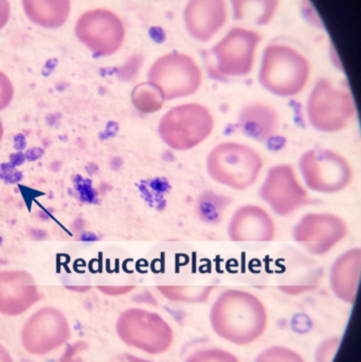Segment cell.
I'll return each mask as SVG.
<instances>
[{
	"mask_svg": "<svg viewBox=\"0 0 361 362\" xmlns=\"http://www.w3.org/2000/svg\"><path fill=\"white\" fill-rule=\"evenodd\" d=\"M210 320L220 338L237 346H248L264 334L268 315L254 293L230 289L214 302Z\"/></svg>",
	"mask_w": 361,
	"mask_h": 362,
	"instance_id": "cell-1",
	"label": "cell"
},
{
	"mask_svg": "<svg viewBox=\"0 0 361 362\" xmlns=\"http://www.w3.org/2000/svg\"><path fill=\"white\" fill-rule=\"evenodd\" d=\"M311 74V63L303 53L290 45L275 42L265 49L259 82L276 97L292 98L304 90Z\"/></svg>",
	"mask_w": 361,
	"mask_h": 362,
	"instance_id": "cell-2",
	"label": "cell"
},
{
	"mask_svg": "<svg viewBox=\"0 0 361 362\" xmlns=\"http://www.w3.org/2000/svg\"><path fill=\"white\" fill-rule=\"evenodd\" d=\"M206 168L215 182L235 191H245L261 177L264 159L249 144L224 141L210 151Z\"/></svg>",
	"mask_w": 361,
	"mask_h": 362,
	"instance_id": "cell-3",
	"label": "cell"
},
{
	"mask_svg": "<svg viewBox=\"0 0 361 362\" xmlns=\"http://www.w3.org/2000/svg\"><path fill=\"white\" fill-rule=\"evenodd\" d=\"M215 129L211 110L201 103H184L167 110L159 122L161 140L174 151L193 150L209 139Z\"/></svg>",
	"mask_w": 361,
	"mask_h": 362,
	"instance_id": "cell-4",
	"label": "cell"
},
{
	"mask_svg": "<svg viewBox=\"0 0 361 362\" xmlns=\"http://www.w3.org/2000/svg\"><path fill=\"white\" fill-rule=\"evenodd\" d=\"M305 108L309 124L324 134L345 131L357 114L351 93L336 86L329 78H321L316 83L307 98Z\"/></svg>",
	"mask_w": 361,
	"mask_h": 362,
	"instance_id": "cell-5",
	"label": "cell"
},
{
	"mask_svg": "<svg viewBox=\"0 0 361 362\" xmlns=\"http://www.w3.org/2000/svg\"><path fill=\"white\" fill-rule=\"evenodd\" d=\"M302 182L315 193L337 194L354 180V170L347 157L330 148L307 151L299 161Z\"/></svg>",
	"mask_w": 361,
	"mask_h": 362,
	"instance_id": "cell-6",
	"label": "cell"
},
{
	"mask_svg": "<svg viewBox=\"0 0 361 362\" xmlns=\"http://www.w3.org/2000/svg\"><path fill=\"white\" fill-rule=\"evenodd\" d=\"M116 329L121 341L150 355L163 354L174 341L171 325L160 315L143 308L124 310Z\"/></svg>",
	"mask_w": 361,
	"mask_h": 362,
	"instance_id": "cell-7",
	"label": "cell"
},
{
	"mask_svg": "<svg viewBox=\"0 0 361 362\" xmlns=\"http://www.w3.org/2000/svg\"><path fill=\"white\" fill-rule=\"evenodd\" d=\"M262 38L254 30L232 28L212 48V74L218 78H237L251 74Z\"/></svg>",
	"mask_w": 361,
	"mask_h": 362,
	"instance_id": "cell-8",
	"label": "cell"
},
{
	"mask_svg": "<svg viewBox=\"0 0 361 362\" xmlns=\"http://www.w3.org/2000/svg\"><path fill=\"white\" fill-rule=\"evenodd\" d=\"M148 82L157 87L165 101L195 95L203 85V71L186 53H167L158 57L148 70Z\"/></svg>",
	"mask_w": 361,
	"mask_h": 362,
	"instance_id": "cell-9",
	"label": "cell"
},
{
	"mask_svg": "<svg viewBox=\"0 0 361 362\" xmlns=\"http://www.w3.org/2000/svg\"><path fill=\"white\" fill-rule=\"evenodd\" d=\"M349 234L347 221L330 212H311L301 217L295 226V242L314 257L332 252Z\"/></svg>",
	"mask_w": 361,
	"mask_h": 362,
	"instance_id": "cell-10",
	"label": "cell"
},
{
	"mask_svg": "<svg viewBox=\"0 0 361 362\" xmlns=\"http://www.w3.org/2000/svg\"><path fill=\"white\" fill-rule=\"evenodd\" d=\"M263 202L279 216H290L307 206L309 189L299 178L296 170L288 163L268 170L260 189Z\"/></svg>",
	"mask_w": 361,
	"mask_h": 362,
	"instance_id": "cell-11",
	"label": "cell"
},
{
	"mask_svg": "<svg viewBox=\"0 0 361 362\" xmlns=\"http://www.w3.org/2000/svg\"><path fill=\"white\" fill-rule=\"evenodd\" d=\"M74 32L78 40L97 57H110L118 52L125 38L123 21L107 8H93L83 13Z\"/></svg>",
	"mask_w": 361,
	"mask_h": 362,
	"instance_id": "cell-12",
	"label": "cell"
},
{
	"mask_svg": "<svg viewBox=\"0 0 361 362\" xmlns=\"http://www.w3.org/2000/svg\"><path fill=\"white\" fill-rule=\"evenodd\" d=\"M71 327L65 315L54 308H40L34 313L21 331V344L34 356H46L67 344Z\"/></svg>",
	"mask_w": 361,
	"mask_h": 362,
	"instance_id": "cell-13",
	"label": "cell"
},
{
	"mask_svg": "<svg viewBox=\"0 0 361 362\" xmlns=\"http://www.w3.org/2000/svg\"><path fill=\"white\" fill-rule=\"evenodd\" d=\"M227 231L232 242L268 243L277 236V226L266 209L244 204L233 213Z\"/></svg>",
	"mask_w": 361,
	"mask_h": 362,
	"instance_id": "cell-14",
	"label": "cell"
},
{
	"mask_svg": "<svg viewBox=\"0 0 361 362\" xmlns=\"http://www.w3.org/2000/svg\"><path fill=\"white\" fill-rule=\"evenodd\" d=\"M40 300L33 276L25 270L0 272V314L19 316Z\"/></svg>",
	"mask_w": 361,
	"mask_h": 362,
	"instance_id": "cell-15",
	"label": "cell"
},
{
	"mask_svg": "<svg viewBox=\"0 0 361 362\" xmlns=\"http://www.w3.org/2000/svg\"><path fill=\"white\" fill-rule=\"evenodd\" d=\"M226 0H189L184 11L187 31L201 42L211 40L226 25Z\"/></svg>",
	"mask_w": 361,
	"mask_h": 362,
	"instance_id": "cell-16",
	"label": "cell"
},
{
	"mask_svg": "<svg viewBox=\"0 0 361 362\" xmlns=\"http://www.w3.org/2000/svg\"><path fill=\"white\" fill-rule=\"evenodd\" d=\"M237 125L246 137L256 142H266L279 133L281 119L273 106L254 102L242 108Z\"/></svg>",
	"mask_w": 361,
	"mask_h": 362,
	"instance_id": "cell-17",
	"label": "cell"
},
{
	"mask_svg": "<svg viewBox=\"0 0 361 362\" xmlns=\"http://www.w3.org/2000/svg\"><path fill=\"white\" fill-rule=\"evenodd\" d=\"M361 250L352 248L339 255L330 272L333 293L345 303L353 304L357 299L360 285Z\"/></svg>",
	"mask_w": 361,
	"mask_h": 362,
	"instance_id": "cell-18",
	"label": "cell"
},
{
	"mask_svg": "<svg viewBox=\"0 0 361 362\" xmlns=\"http://www.w3.org/2000/svg\"><path fill=\"white\" fill-rule=\"evenodd\" d=\"M288 253V257L283 259L286 262L284 276L290 274L294 283L282 291L290 295H299L315 289L319 276V268L316 266L315 262L309 257L300 255L298 251L290 250Z\"/></svg>",
	"mask_w": 361,
	"mask_h": 362,
	"instance_id": "cell-19",
	"label": "cell"
},
{
	"mask_svg": "<svg viewBox=\"0 0 361 362\" xmlns=\"http://www.w3.org/2000/svg\"><path fill=\"white\" fill-rule=\"evenodd\" d=\"M28 18L46 29L65 25L71 12L70 0H21Z\"/></svg>",
	"mask_w": 361,
	"mask_h": 362,
	"instance_id": "cell-20",
	"label": "cell"
},
{
	"mask_svg": "<svg viewBox=\"0 0 361 362\" xmlns=\"http://www.w3.org/2000/svg\"><path fill=\"white\" fill-rule=\"evenodd\" d=\"M235 21L266 25L279 10L280 0H230Z\"/></svg>",
	"mask_w": 361,
	"mask_h": 362,
	"instance_id": "cell-21",
	"label": "cell"
},
{
	"mask_svg": "<svg viewBox=\"0 0 361 362\" xmlns=\"http://www.w3.org/2000/svg\"><path fill=\"white\" fill-rule=\"evenodd\" d=\"M230 204V197L225 194L213 191L205 192L197 200V215L201 221L208 225H218L223 221Z\"/></svg>",
	"mask_w": 361,
	"mask_h": 362,
	"instance_id": "cell-22",
	"label": "cell"
},
{
	"mask_svg": "<svg viewBox=\"0 0 361 362\" xmlns=\"http://www.w3.org/2000/svg\"><path fill=\"white\" fill-rule=\"evenodd\" d=\"M165 102L160 90L148 81L140 83L131 91V103L141 114L150 115L159 112Z\"/></svg>",
	"mask_w": 361,
	"mask_h": 362,
	"instance_id": "cell-23",
	"label": "cell"
},
{
	"mask_svg": "<svg viewBox=\"0 0 361 362\" xmlns=\"http://www.w3.org/2000/svg\"><path fill=\"white\" fill-rule=\"evenodd\" d=\"M158 291L170 301L199 303L209 298L213 287L159 286Z\"/></svg>",
	"mask_w": 361,
	"mask_h": 362,
	"instance_id": "cell-24",
	"label": "cell"
},
{
	"mask_svg": "<svg viewBox=\"0 0 361 362\" xmlns=\"http://www.w3.org/2000/svg\"><path fill=\"white\" fill-rule=\"evenodd\" d=\"M256 362H305L303 357L290 349L273 346L261 353Z\"/></svg>",
	"mask_w": 361,
	"mask_h": 362,
	"instance_id": "cell-25",
	"label": "cell"
},
{
	"mask_svg": "<svg viewBox=\"0 0 361 362\" xmlns=\"http://www.w3.org/2000/svg\"><path fill=\"white\" fill-rule=\"evenodd\" d=\"M187 362H239L237 357L220 349L201 350L191 355Z\"/></svg>",
	"mask_w": 361,
	"mask_h": 362,
	"instance_id": "cell-26",
	"label": "cell"
},
{
	"mask_svg": "<svg viewBox=\"0 0 361 362\" xmlns=\"http://www.w3.org/2000/svg\"><path fill=\"white\" fill-rule=\"evenodd\" d=\"M341 338L326 340L318 349L316 362H333L341 346Z\"/></svg>",
	"mask_w": 361,
	"mask_h": 362,
	"instance_id": "cell-27",
	"label": "cell"
},
{
	"mask_svg": "<svg viewBox=\"0 0 361 362\" xmlns=\"http://www.w3.org/2000/svg\"><path fill=\"white\" fill-rule=\"evenodd\" d=\"M14 97V86L8 76L0 71V110L8 107Z\"/></svg>",
	"mask_w": 361,
	"mask_h": 362,
	"instance_id": "cell-28",
	"label": "cell"
},
{
	"mask_svg": "<svg viewBox=\"0 0 361 362\" xmlns=\"http://www.w3.org/2000/svg\"><path fill=\"white\" fill-rule=\"evenodd\" d=\"M87 349L85 342H76L66 349L64 354L61 355L59 362H85L83 359L82 353Z\"/></svg>",
	"mask_w": 361,
	"mask_h": 362,
	"instance_id": "cell-29",
	"label": "cell"
},
{
	"mask_svg": "<svg viewBox=\"0 0 361 362\" xmlns=\"http://www.w3.org/2000/svg\"><path fill=\"white\" fill-rule=\"evenodd\" d=\"M97 289L110 297H119L131 293L135 289V286H99Z\"/></svg>",
	"mask_w": 361,
	"mask_h": 362,
	"instance_id": "cell-30",
	"label": "cell"
},
{
	"mask_svg": "<svg viewBox=\"0 0 361 362\" xmlns=\"http://www.w3.org/2000/svg\"><path fill=\"white\" fill-rule=\"evenodd\" d=\"M10 14L11 8L8 0H0V30L8 23Z\"/></svg>",
	"mask_w": 361,
	"mask_h": 362,
	"instance_id": "cell-31",
	"label": "cell"
},
{
	"mask_svg": "<svg viewBox=\"0 0 361 362\" xmlns=\"http://www.w3.org/2000/svg\"><path fill=\"white\" fill-rule=\"evenodd\" d=\"M117 362H153L146 361V359L139 358V357L133 356V355H123V356L119 357L118 361Z\"/></svg>",
	"mask_w": 361,
	"mask_h": 362,
	"instance_id": "cell-32",
	"label": "cell"
},
{
	"mask_svg": "<svg viewBox=\"0 0 361 362\" xmlns=\"http://www.w3.org/2000/svg\"><path fill=\"white\" fill-rule=\"evenodd\" d=\"M0 362H14L10 352L2 344H0Z\"/></svg>",
	"mask_w": 361,
	"mask_h": 362,
	"instance_id": "cell-33",
	"label": "cell"
},
{
	"mask_svg": "<svg viewBox=\"0 0 361 362\" xmlns=\"http://www.w3.org/2000/svg\"><path fill=\"white\" fill-rule=\"evenodd\" d=\"M4 125H2L1 121H0V142H1L2 137H4Z\"/></svg>",
	"mask_w": 361,
	"mask_h": 362,
	"instance_id": "cell-34",
	"label": "cell"
}]
</instances>
